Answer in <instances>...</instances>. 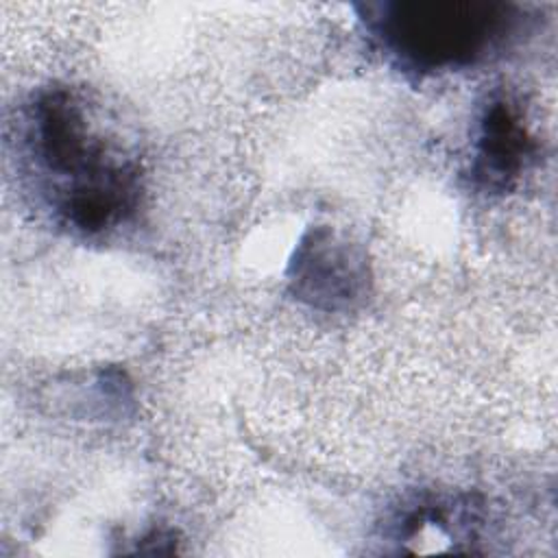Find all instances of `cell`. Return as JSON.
Here are the masks:
<instances>
[{"instance_id": "1", "label": "cell", "mask_w": 558, "mask_h": 558, "mask_svg": "<svg viewBox=\"0 0 558 558\" xmlns=\"http://www.w3.org/2000/svg\"><path fill=\"white\" fill-rule=\"evenodd\" d=\"M22 157L52 218L78 235L122 227L140 207V161L100 131L78 92L39 89L24 107Z\"/></svg>"}, {"instance_id": "2", "label": "cell", "mask_w": 558, "mask_h": 558, "mask_svg": "<svg viewBox=\"0 0 558 558\" xmlns=\"http://www.w3.org/2000/svg\"><path fill=\"white\" fill-rule=\"evenodd\" d=\"M384 57L410 74L456 72L501 52L521 9L493 0H384L357 7Z\"/></svg>"}, {"instance_id": "3", "label": "cell", "mask_w": 558, "mask_h": 558, "mask_svg": "<svg viewBox=\"0 0 558 558\" xmlns=\"http://www.w3.org/2000/svg\"><path fill=\"white\" fill-rule=\"evenodd\" d=\"M288 288L320 312H349L371 288L364 248L329 225L310 227L296 242L286 270Z\"/></svg>"}, {"instance_id": "4", "label": "cell", "mask_w": 558, "mask_h": 558, "mask_svg": "<svg viewBox=\"0 0 558 558\" xmlns=\"http://www.w3.org/2000/svg\"><path fill=\"white\" fill-rule=\"evenodd\" d=\"M536 157V140L521 109L506 96H493L473 126L469 179L477 192L506 194Z\"/></svg>"}]
</instances>
